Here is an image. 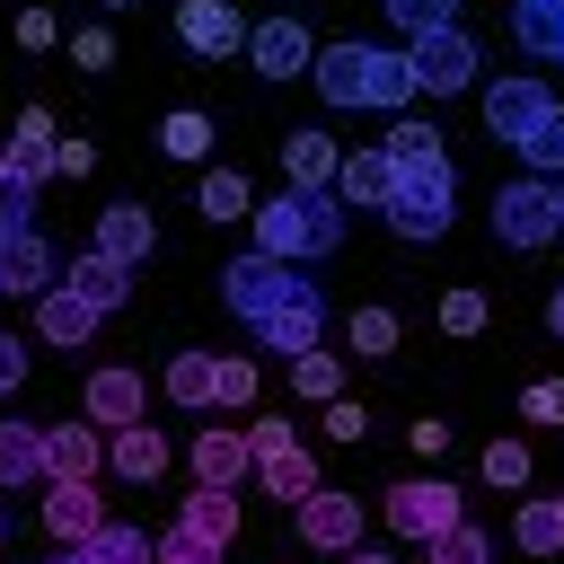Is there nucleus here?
Segmentation results:
<instances>
[{
    "mask_svg": "<svg viewBox=\"0 0 564 564\" xmlns=\"http://www.w3.org/2000/svg\"><path fill=\"white\" fill-rule=\"evenodd\" d=\"M256 220V247L264 256H282V264H308V256H335L344 247V203L326 194V185H282L264 212H247Z\"/></svg>",
    "mask_w": 564,
    "mask_h": 564,
    "instance_id": "f257e3e1",
    "label": "nucleus"
},
{
    "mask_svg": "<svg viewBox=\"0 0 564 564\" xmlns=\"http://www.w3.org/2000/svg\"><path fill=\"white\" fill-rule=\"evenodd\" d=\"M308 79H317L326 106H405V97H414L405 53H379V44H326V53L308 62Z\"/></svg>",
    "mask_w": 564,
    "mask_h": 564,
    "instance_id": "f03ea898",
    "label": "nucleus"
},
{
    "mask_svg": "<svg viewBox=\"0 0 564 564\" xmlns=\"http://www.w3.org/2000/svg\"><path fill=\"white\" fill-rule=\"evenodd\" d=\"M308 291H317V282H300V264H282V256H264V247H256V256H238V264L220 273V300H229L247 326H256V317H273V308H291V300H308Z\"/></svg>",
    "mask_w": 564,
    "mask_h": 564,
    "instance_id": "7ed1b4c3",
    "label": "nucleus"
},
{
    "mask_svg": "<svg viewBox=\"0 0 564 564\" xmlns=\"http://www.w3.org/2000/svg\"><path fill=\"white\" fill-rule=\"evenodd\" d=\"M405 70H414V97H423V88H432V97H458V88L476 79V35H467V26L414 35V44H405Z\"/></svg>",
    "mask_w": 564,
    "mask_h": 564,
    "instance_id": "20e7f679",
    "label": "nucleus"
},
{
    "mask_svg": "<svg viewBox=\"0 0 564 564\" xmlns=\"http://www.w3.org/2000/svg\"><path fill=\"white\" fill-rule=\"evenodd\" d=\"M449 194H458L449 167H414V176H397V194H388L379 212H388L397 238H441V229H449Z\"/></svg>",
    "mask_w": 564,
    "mask_h": 564,
    "instance_id": "39448f33",
    "label": "nucleus"
},
{
    "mask_svg": "<svg viewBox=\"0 0 564 564\" xmlns=\"http://www.w3.org/2000/svg\"><path fill=\"white\" fill-rule=\"evenodd\" d=\"M494 238H502V247H546V238H564V229H555V185H546V176L502 185V194H494Z\"/></svg>",
    "mask_w": 564,
    "mask_h": 564,
    "instance_id": "423d86ee",
    "label": "nucleus"
},
{
    "mask_svg": "<svg viewBox=\"0 0 564 564\" xmlns=\"http://www.w3.org/2000/svg\"><path fill=\"white\" fill-rule=\"evenodd\" d=\"M176 44L203 62H229V53H247V18L229 0H176Z\"/></svg>",
    "mask_w": 564,
    "mask_h": 564,
    "instance_id": "0eeeda50",
    "label": "nucleus"
},
{
    "mask_svg": "<svg viewBox=\"0 0 564 564\" xmlns=\"http://www.w3.org/2000/svg\"><path fill=\"white\" fill-rule=\"evenodd\" d=\"M379 511H388V529H397V538H441V529L458 520V494H449L441 476H432V485L414 476V485H388V502H379Z\"/></svg>",
    "mask_w": 564,
    "mask_h": 564,
    "instance_id": "6e6552de",
    "label": "nucleus"
},
{
    "mask_svg": "<svg viewBox=\"0 0 564 564\" xmlns=\"http://www.w3.org/2000/svg\"><path fill=\"white\" fill-rule=\"evenodd\" d=\"M247 62H256L264 79H300V70L317 62V44H308L300 18H264V26H247Z\"/></svg>",
    "mask_w": 564,
    "mask_h": 564,
    "instance_id": "1a4fd4ad",
    "label": "nucleus"
},
{
    "mask_svg": "<svg viewBox=\"0 0 564 564\" xmlns=\"http://www.w3.org/2000/svg\"><path fill=\"white\" fill-rule=\"evenodd\" d=\"M106 441L88 423H44V485H97Z\"/></svg>",
    "mask_w": 564,
    "mask_h": 564,
    "instance_id": "9d476101",
    "label": "nucleus"
},
{
    "mask_svg": "<svg viewBox=\"0 0 564 564\" xmlns=\"http://www.w3.org/2000/svg\"><path fill=\"white\" fill-rule=\"evenodd\" d=\"M546 106H555V97H546V79H529V70H511V79L485 88V123H494V141H520Z\"/></svg>",
    "mask_w": 564,
    "mask_h": 564,
    "instance_id": "9b49d317",
    "label": "nucleus"
},
{
    "mask_svg": "<svg viewBox=\"0 0 564 564\" xmlns=\"http://www.w3.org/2000/svg\"><path fill=\"white\" fill-rule=\"evenodd\" d=\"M344 212H379L388 194H397V167H388V150H344L335 159V185H326Z\"/></svg>",
    "mask_w": 564,
    "mask_h": 564,
    "instance_id": "f8f14e48",
    "label": "nucleus"
},
{
    "mask_svg": "<svg viewBox=\"0 0 564 564\" xmlns=\"http://www.w3.org/2000/svg\"><path fill=\"white\" fill-rule=\"evenodd\" d=\"M300 538H308V546H326V555L361 546V502H352V494H326V485H317V494L300 502Z\"/></svg>",
    "mask_w": 564,
    "mask_h": 564,
    "instance_id": "ddd939ff",
    "label": "nucleus"
},
{
    "mask_svg": "<svg viewBox=\"0 0 564 564\" xmlns=\"http://www.w3.org/2000/svg\"><path fill=\"white\" fill-rule=\"evenodd\" d=\"M150 247H159V229H150L141 203H106V212H97V256H115V264H150Z\"/></svg>",
    "mask_w": 564,
    "mask_h": 564,
    "instance_id": "4468645a",
    "label": "nucleus"
},
{
    "mask_svg": "<svg viewBox=\"0 0 564 564\" xmlns=\"http://www.w3.org/2000/svg\"><path fill=\"white\" fill-rule=\"evenodd\" d=\"M317 335H326V300L317 291L291 300V308H273V317H256V344L264 352H317Z\"/></svg>",
    "mask_w": 564,
    "mask_h": 564,
    "instance_id": "2eb2a0df",
    "label": "nucleus"
},
{
    "mask_svg": "<svg viewBox=\"0 0 564 564\" xmlns=\"http://www.w3.org/2000/svg\"><path fill=\"white\" fill-rule=\"evenodd\" d=\"M176 529L203 538V546H229V538H238V494H229V485H194L185 511H176Z\"/></svg>",
    "mask_w": 564,
    "mask_h": 564,
    "instance_id": "dca6fc26",
    "label": "nucleus"
},
{
    "mask_svg": "<svg viewBox=\"0 0 564 564\" xmlns=\"http://www.w3.org/2000/svg\"><path fill=\"white\" fill-rule=\"evenodd\" d=\"M0 291H53V247L35 229H0Z\"/></svg>",
    "mask_w": 564,
    "mask_h": 564,
    "instance_id": "f3484780",
    "label": "nucleus"
},
{
    "mask_svg": "<svg viewBox=\"0 0 564 564\" xmlns=\"http://www.w3.org/2000/svg\"><path fill=\"white\" fill-rule=\"evenodd\" d=\"M106 467L132 476V485H159V476H167V441H159L150 423H123V432L106 441Z\"/></svg>",
    "mask_w": 564,
    "mask_h": 564,
    "instance_id": "a211bd4d",
    "label": "nucleus"
},
{
    "mask_svg": "<svg viewBox=\"0 0 564 564\" xmlns=\"http://www.w3.org/2000/svg\"><path fill=\"white\" fill-rule=\"evenodd\" d=\"M247 467H256V449H247V432H229V423H212V432L194 441V476H203V485H229V494H238V476H247Z\"/></svg>",
    "mask_w": 564,
    "mask_h": 564,
    "instance_id": "6ab92c4d",
    "label": "nucleus"
},
{
    "mask_svg": "<svg viewBox=\"0 0 564 564\" xmlns=\"http://www.w3.org/2000/svg\"><path fill=\"white\" fill-rule=\"evenodd\" d=\"M106 520V502H97V485H44V529L62 538V546H79L88 529Z\"/></svg>",
    "mask_w": 564,
    "mask_h": 564,
    "instance_id": "aec40b11",
    "label": "nucleus"
},
{
    "mask_svg": "<svg viewBox=\"0 0 564 564\" xmlns=\"http://www.w3.org/2000/svg\"><path fill=\"white\" fill-rule=\"evenodd\" d=\"M9 176H18V185H44V176H53V115H44V106H26V115H18Z\"/></svg>",
    "mask_w": 564,
    "mask_h": 564,
    "instance_id": "412c9836",
    "label": "nucleus"
},
{
    "mask_svg": "<svg viewBox=\"0 0 564 564\" xmlns=\"http://www.w3.org/2000/svg\"><path fill=\"white\" fill-rule=\"evenodd\" d=\"M511 44L538 62H564V9L555 0H511Z\"/></svg>",
    "mask_w": 564,
    "mask_h": 564,
    "instance_id": "4be33fe9",
    "label": "nucleus"
},
{
    "mask_svg": "<svg viewBox=\"0 0 564 564\" xmlns=\"http://www.w3.org/2000/svg\"><path fill=\"white\" fill-rule=\"evenodd\" d=\"M44 485V423H0V494Z\"/></svg>",
    "mask_w": 564,
    "mask_h": 564,
    "instance_id": "5701e85b",
    "label": "nucleus"
},
{
    "mask_svg": "<svg viewBox=\"0 0 564 564\" xmlns=\"http://www.w3.org/2000/svg\"><path fill=\"white\" fill-rule=\"evenodd\" d=\"M123 282H132V264H115V256H97V247H88V256L70 264V282H62V291H79V300H88V308L106 317V308L123 300Z\"/></svg>",
    "mask_w": 564,
    "mask_h": 564,
    "instance_id": "b1692460",
    "label": "nucleus"
},
{
    "mask_svg": "<svg viewBox=\"0 0 564 564\" xmlns=\"http://www.w3.org/2000/svg\"><path fill=\"white\" fill-rule=\"evenodd\" d=\"M88 423H115V432L141 423V379L132 370H97L88 379Z\"/></svg>",
    "mask_w": 564,
    "mask_h": 564,
    "instance_id": "393cba45",
    "label": "nucleus"
},
{
    "mask_svg": "<svg viewBox=\"0 0 564 564\" xmlns=\"http://www.w3.org/2000/svg\"><path fill=\"white\" fill-rule=\"evenodd\" d=\"M70 555H79V564H150V538H141L132 520H97Z\"/></svg>",
    "mask_w": 564,
    "mask_h": 564,
    "instance_id": "a878e982",
    "label": "nucleus"
},
{
    "mask_svg": "<svg viewBox=\"0 0 564 564\" xmlns=\"http://www.w3.org/2000/svg\"><path fill=\"white\" fill-rule=\"evenodd\" d=\"M35 326H44V344H88V335H97V308H88L79 291H44Z\"/></svg>",
    "mask_w": 564,
    "mask_h": 564,
    "instance_id": "bb28decb",
    "label": "nucleus"
},
{
    "mask_svg": "<svg viewBox=\"0 0 564 564\" xmlns=\"http://www.w3.org/2000/svg\"><path fill=\"white\" fill-rule=\"evenodd\" d=\"M335 159H344V150H335L326 132H291V141H282V167H291V185H335Z\"/></svg>",
    "mask_w": 564,
    "mask_h": 564,
    "instance_id": "cd10ccee",
    "label": "nucleus"
},
{
    "mask_svg": "<svg viewBox=\"0 0 564 564\" xmlns=\"http://www.w3.org/2000/svg\"><path fill=\"white\" fill-rule=\"evenodd\" d=\"M256 476H264V494H282V502H308V494H317V458H308L300 441H291L282 458H256Z\"/></svg>",
    "mask_w": 564,
    "mask_h": 564,
    "instance_id": "c85d7f7f",
    "label": "nucleus"
},
{
    "mask_svg": "<svg viewBox=\"0 0 564 564\" xmlns=\"http://www.w3.org/2000/svg\"><path fill=\"white\" fill-rule=\"evenodd\" d=\"M511 150L529 159V176H564V106H546V115H538Z\"/></svg>",
    "mask_w": 564,
    "mask_h": 564,
    "instance_id": "c756f323",
    "label": "nucleus"
},
{
    "mask_svg": "<svg viewBox=\"0 0 564 564\" xmlns=\"http://www.w3.org/2000/svg\"><path fill=\"white\" fill-rule=\"evenodd\" d=\"M379 150H388V167H397V176H414V167H449V159H441V132H432V123H397V132H388Z\"/></svg>",
    "mask_w": 564,
    "mask_h": 564,
    "instance_id": "7c9ffc66",
    "label": "nucleus"
},
{
    "mask_svg": "<svg viewBox=\"0 0 564 564\" xmlns=\"http://www.w3.org/2000/svg\"><path fill=\"white\" fill-rule=\"evenodd\" d=\"M212 379H220V352H176L167 361V397L176 405H212Z\"/></svg>",
    "mask_w": 564,
    "mask_h": 564,
    "instance_id": "2f4dec72",
    "label": "nucleus"
},
{
    "mask_svg": "<svg viewBox=\"0 0 564 564\" xmlns=\"http://www.w3.org/2000/svg\"><path fill=\"white\" fill-rule=\"evenodd\" d=\"M423 546H432L423 564H494V538H485V529H467V520H449V529H441V538H423Z\"/></svg>",
    "mask_w": 564,
    "mask_h": 564,
    "instance_id": "473e14b6",
    "label": "nucleus"
},
{
    "mask_svg": "<svg viewBox=\"0 0 564 564\" xmlns=\"http://www.w3.org/2000/svg\"><path fill=\"white\" fill-rule=\"evenodd\" d=\"M159 150H167V159H203V150H212V115H194V106H176V115L159 123Z\"/></svg>",
    "mask_w": 564,
    "mask_h": 564,
    "instance_id": "72a5a7b5",
    "label": "nucleus"
},
{
    "mask_svg": "<svg viewBox=\"0 0 564 564\" xmlns=\"http://www.w3.org/2000/svg\"><path fill=\"white\" fill-rule=\"evenodd\" d=\"M203 212H212V220H247V212H256V203H247V176H238V167H212V176H203Z\"/></svg>",
    "mask_w": 564,
    "mask_h": 564,
    "instance_id": "f704fd0d",
    "label": "nucleus"
},
{
    "mask_svg": "<svg viewBox=\"0 0 564 564\" xmlns=\"http://www.w3.org/2000/svg\"><path fill=\"white\" fill-rule=\"evenodd\" d=\"M511 538H520L529 555H555V546H564V520H555V502H520V520H511Z\"/></svg>",
    "mask_w": 564,
    "mask_h": 564,
    "instance_id": "c9c22d12",
    "label": "nucleus"
},
{
    "mask_svg": "<svg viewBox=\"0 0 564 564\" xmlns=\"http://www.w3.org/2000/svg\"><path fill=\"white\" fill-rule=\"evenodd\" d=\"M405 35H441V26H458V0H379Z\"/></svg>",
    "mask_w": 564,
    "mask_h": 564,
    "instance_id": "e433bc0d",
    "label": "nucleus"
},
{
    "mask_svg": "<svg viewBox=\"0 0 564 564\" xmlns=\"http://www.w3.org/2000/svg\"><path fill=\"white\" fill-rule=\"evenodd\" d=\"M291 388H300V397H317V405H326V397H335V388H344V370H335V352H291Z\"/></svg>",
    "mask_w": 564,
    "mask_h": 564,
    "instance_id": "4c0bfd02",
    "label": "nucleus"
},
{
    "mask_svg": "<svg viewBox=\"0 0 564 564\" xmlns=\"http://www.w3.org/2000/svg\"><path fill=\"white\" fill-rule=\"evenodd\" d=\"M352 352H397V317L388 308H352Z\"/></svg>",
    "mask_w": 564,
    "mask_h": 564,
    "instance_id": "58836bf2",
    "label": "nucleus"
},
{
    "mask_svg": "<svg viewBox=\"0 0 564 564\" xmlns=\"http://www.w3.org/2000/svg\"><path fill=\"white\" fill-rule=\"evenodd\" d=\"M247 397H256V361H238V352H229V361H220V379H212V405H247Z\"/></svg>",
    "mask_w": 564,
    "mask_h": 564,
    "instance_id": "ea45409f",
    "label": "nucleus"
},
{
    "mask_svg": "<svg viewBox=\"0 0 564 564\" xmlns=\"http://www.w3.org/2000/svg\"><path fill=\"white\" fill-rule=\"evenodd\" d=\"M485 485H529V449L520 441H494L485 449Z\"/></svg>",
    "mask_w": 564,
    "mask_h": 564,
    "instance_id": "a19ab883",
    "label": "nucleus"
},
{
    "mask_svg": "<svg viewBox=\"0 0 564 564\" xmlns=\"http://www.w3.org/2000/svg\"><path fill=\"white\" fill-rule=\"evenodd\" d=\"M150 564H220V546H203V538H185V529H167V538L150 546Z\"/></svg>",
    "mask_w": 564,
    "mask_h": 564,
    "instance_id": "79ce46f5",
    "label": "nucleus"
},
{
    "mask_svg": "<svg viewBox=\"0 0 564 564\" xmlns=\"http://www.w3.org/2000/svg\"><path fill=\"white\" fill-rule=\"evenodd\" d=\"M441 326H449V335H476V326H485V291H449V300H441Z\"/></svg>",
    "mask_w": 564,
    "mask_h": 564,
    "instance_id": "37998d69",
    "label": "nucleus"
},
{
    "mask_svg": "<svg viewBox=\"0 0 564 564\" xmlns=\"http://www.w3.org/2000/svg\"><path fill=\"white\" fill-rule=\"evenodd\" d=\"M520 414H529V423H564V379H529Z\"/></svg>",
    "mask_w": 564,
    "mask_h": 564,
    "instance_id": "c03bdc74",
    "label": "nucleus"
},
{
    "mask_svg": "<svg viewBox=\"0 0 564 564\" xmlns=\"http://www.w3.org/2000/svg\"><path fill=\"white\" fill-rule=\"evenodd\" d=\"M247 449H256V458H282V449H291V423H282V414H256V423H247Z\"/></svg>",
    "mask_w": 564,
    "mask_h": 564,
    "instance_id": "a18cd8bd",
    "label": "nucleus"
},
{
    "mask_svg": "<svg viewBox=\"0 0 564 564\" xmlns=\"http://www.w3.org/2000/svg\"><path fill=\"white\" fill-rule=\"evenodd\" d=\"M26 212H35V185L9 176V185H0V229H26Z\"/></svg>",
    "mask_w": 564,
    "mask_h": 564,
    "instance_id": "49530a36",
    "label": "nucleus"
},
{
    "mask_svg": "<svg viewBox=\"0 0 564 564\" xmlns=\"http://www.w3.org/2000/svg\"><path fill=\"white\" fill-rule=\"evenodd\" d=\"M53 35H62V26H53V9H26V18H18V44H26V53H44Z\"/></svg>",
    "mask_w": 564,
    "mask_h": 564,
    "instance_id": "de8ad7c7",
    "label": "nucleus"
},
{
    "mask_svg": "<svg viewBox=\"0 0 564 564\" xmlns=\"http://www.w3.org/2000/svg\"><path fill=\"white\" fill-rule=\"evenodd\" d=\"M326 432H335V441H361L370 423H361V405H344V397H326Z\"/></svg>",
    "mask_w": 564,
    "mask_h": 564,
    "instance_id": "09e8293b",
    "label": "nucleus"
},
{
    "mask_svg": "<svg viewBox=\"0 0 564 564\" xmlns=\"http://www.w3.org/2000/svg\"><path fill=\"white\" fill-rule=\"evenodd\" d=\"M53 167H62V176H88L97 150H88V141H53Z\"/></svg>",
    "mask_w": 564,
    "mask_h": 564,
    "instance_id": "8fccbe9b",
    "label": "nucleus"
},
{
    "mask_svg": "<svg viewBox=\"0 0 564 564\" xmlns=\"http://www.w3.org/2000/svg\"><path fill=\"white\" fill-rule=\"evenodd\" d=\"M18 379H26V344H18V335H0V397H9Z\"/></svg>",
    "mask_w": 564,
    "mask_h": 564,
    "instance_id": "3c124183",
    "label": "nucleus"
},
{
    "mask_svg": "<svg viewBox=\"0 0 564 564\" xmlns=\"http://www.w3.org/2000/svg\"><path fill=\"white\" fill-rule=\"evenodd\" d=\"M79 62H88V70H106V62H115V35H106V26H88V35H79Z\"/></svg>",
    "mask_w": 564,
    "mask_h": 564,
    "instance_id": "603ef678",
    "label": "nucleus"
},
{
    "mask_svg": "<svg viewBox=\"0 0 564 564\" xmlns=\"http://www.w3.org/2000/svg\"><path fill=\"white\" fill-rule=\"evenodd\" d=\"M344 564H388V555L379 546H344Z\"/></svg>",
    "mask_w": 564,
    "mask_h": 564,
    "instance_id": "864d4df0",
    "label": "nucleus"
},
{
    "mask_svg": "<svg viewBox=\"0 0 564 564\" xmlns=\"http://www.w3.org/2000/svg\"><path fill=\"white\" fill-rule=\"evenodd\" d=\"M546 326H555V335H564V291H555V300H546Z\"/></svg>",
    "mask_w": 564,
    "mask_h": 564,
    "instance_id": "5fc2aeb1",
    "label": "nucleus"
},
{
    "mask_svg": "<svg viewBox=\"0 0 564 564\" xmlns=\"http://www.w3.org/2000/svg\"><path fill=\"white\" fill-rule=\"evenodd\" d=\"M555 229H564V185H555Z\"/></svg>",
    "mask_w": 564,
    "mask_h": 564,
    "instance_id": "6e6d98bb",
    "label": "nucleus"
},
{
    "mask_svg": "<svg viewBox=\"0 0 564 564\" xmlns=\"http://www.w3.org/2000/svg\"><path fill=\"white\" fill-rule=\"evenodd\" d=\"M0 185H9V150H0Z\"/></svg>",
    "mask_w": 564,
    "mask_h": 564,
    "instance_id": "4d7b16f0",
    "label": "nucleus"
},
{
    "mask_svg": "<svg viewBox=\"0 0 564 564\" xmlns=\"http://www.w3.org/2000/svg\"><path fill=\"white\" fill-rule=\"evenodd\" d=\"M53 564H79V555H70V546H62V555H53Z\"/></svg>",
    "mask_w": 564,
    "mask_h": 564,
    "instance_id": "13d9d810",
    "label": "nucleus"
},
{
    "mask_svg": "<svg viewBox=\"0 0 564 564\" xmlns=\"http://www.w3.org/2000/svg\"><path fill=\"white\" fill-rule=\"evenodd\" d=\"M555 520H564V494H555Z\"/></svg>",
    "mask_w": 564,
    "mask_h": 564,
    "instance_id": "bf43d9fd",
    "label": "nucleus"
},
{
    "mask_svg": "<svg viewBox=\"0 0 564 564\" xmlns=\"http://www.w3.org/2000/svg\"><path fill=\"white\" fill-rule=\"evenodd\" d=\"M106 9H132V0H106Z\"/></svg>",
    "mask_w": 564,
    "mask_h": 564,
    "instance_id": "052dcab7",
    "label": "nucleus"
},
{
    "mask_svg": "<svg viewBox=\"0 0 564 564\" xmlns=\"http://www.w3.org/2000/svg\"><path fill=\"white\" fill-rule=\"evenodd\" d=\"M0 538H9V511H0Z\"/></svg>",
    "mask_w": 564,
    "mask_h": 564,
    "instance_id": "680f3d73",
    "label": "nucleus"
},
{
    "mask_svg": "<svg viewBox=\"0 0 564 564\" xmlns=\"http://www.w3.org/2000/svg\"><path fill=\"white\" fill-rule=\"evenodd\" d=\"M555 9H564V0H555Z\"/></svg>",
    "mask_w": 564,
    "mask_h": 564,
    "instance_id": "e2e57ef3",
    "label": "nucleus"
}]
</instances>
